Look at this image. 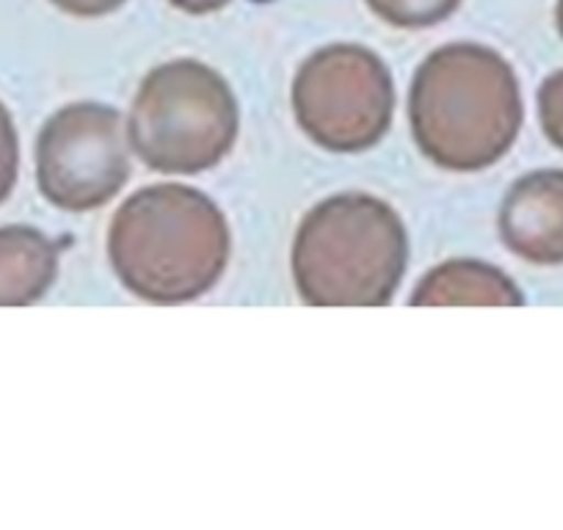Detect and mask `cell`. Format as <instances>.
Wrapping results in <instances>:
<instances>
[{
	"label": "cell",
	"instance_id": "obj_1",
	"mask_svg": "<svg viewBox=\"0 0 563 530\" xmlns=\"http://www.w3.org/2000/svg\"><path fill=\"white\" fill-rule=\"evenodd\" d=\"M522 91L497 51L453 42L417 67L409 89L411 139L448 172H484L503 161L522 128Z\"/></svg>",
	"mask_w": 563,
	"mask_h": 530
},
{
	"label": "cell",
	"instance_id": "obj_2",
	"mask_svg": "<svg viewBox=\"0 0 563 530\" xmlns=\"http://www.w3.org/2000/svg\"><path fill=\"white\" fill-rule=\"evenodd\" d=\"M232 235L208 194L158 183L124 199L108 230L119 283L153 305H186L210 294L230 263Z\"/></svg>",
	"mask_w": 563,
	"mask_h": 530
},
{
	"label": "cell",
	"instance_id": "obj_3",
	"mask_svg": "<svg viewBox=\"0 0 563 530\" xmlns=\"http://www.w3.org/2000/svg\"><path fill=\"white\" fill-rule=\"evenodd\" d=\"M409 263L400 216L371 194H334L296 230L294 283L312 307H384Z\"/></svg>",
	"mask_w": 563,
	"mask_h": 530
},
{
	"label": "cell",
	"instance_id": "obj_4",
	"mask_svg": "<svg viewBox=\"0 0 563 530\" xmlns=\"http://www.w3.org/2000/svg\"><path fill=\"white\" fill-rule=\"evenodd\" d=\"M241 111L230 84L194 58L161 64L141 80L128 142L141 164L164 175H199L230 155Z\"/></svg>",
	"mask_w": 563,
	"mask_h": 530
},
{
	"label": "cell",
	"instance_id": "obj_5",
	"mask_svg": "<svg viewBox=\"0 0 563 530\" xmlns=\"http://www.w3.org/2000/svg\"><path fill=\"white\" fill-rule=\"evenodd\" d=\"M294 113L305 136L327 153L356 155L387 136L395 84L387 64L362 45H327L294 78Z\"/></svg>",
	"mask_w": 563,
	"mask_h": 530
},
{
	"label": "cell",
	"instance_id": "obj_6",
	"mask_svg": "<svg viewBox=\"0 0 563 530\" xmlns=\"http://www.w3.org/2000/svg\"><path fill=\"white\" fill-rule=\"evenodd\" d=\"M36 186L58 210L89 213L111 202L130 177L128 139L117 108L73 102L36 139Z\"/></svg>",
	"mask_w": 563,
	"mask_h": 530
},
{
	"label": "cell",
	"instance_id": "obj_7",
	"mask_svg": "<svg viewBox=\"0 0 563 530\" xmlns=\"http://www.w3.org/2000/svg\"><path fill=\"white\" fill-rule=\"evenodd\" d=\"M500 238L530 265H563V169H539L508 188Z\"/></svg>",
	"mask_w": 563,
	"mask_h": 530
},
{
	"label": "cell",
	"instance_id": "obj_8",
	"mask_svg": "<svg viewBox=\"0 0 563 530\" xmlns=\"http://www.w3.org/2000/svg\"><path fill=\"white\" fill-rule=\"evenodd\" d=\"M411 307H522L525 296L508 274L481 260H448L431 268L409 296Z\"/></svg>",
	"mask_w": 563,
	"mask_h": 530
},
{
	"label": "cell",
	"instance_id": "obj_9",
	"mask_svg": "<svg viewBox=\"0 0 563 530\" xmlns=\"http://www.w3.org/2000/svg\"><path fill=\"white\" fill-rule=\"evenodd\" d=\"M58 277V243L36 227H0V307L45 299Z\"/></svg>",
	"mask_w": 563,
	"mask_h": 530
},
{
	"label": "cell",
	"instance_id": "obj_10",
	"mask_svg": "<svg viewBox=\"0 0 563 530\" xmlns=\"http://www.w3.org/2000/svg\"><path fill=\"white\" fill-rule=\"evenodd\" d=\"M382 23L404 31L434 29L459 12L462 0H365Z\"/></svg>",
	"mask_w": 563,
	"mask_h": 530
},
{
	"label": "cell",
	"instance_id": "obj_11",
	"mask_svg": "<svg viewBox=\"0 0 563 530\" xmlns=\"http://www.w3.org/2000/svg\"><path fill=\"white\" fill-rule=\"evenodd\" d=\"M539 122L552 147L563 153V69L547 75L539 86Z\"/></svg>",
	"mask_w": 563,
	"mask_h": 530
},
{
	"label": "cell",
	"instance_id": "obj_12",
	"mask_svg": "<svg viewBox=\"0 0 563 530\" xmlns=\"http://www.w3.org/2000/svg\"><path fill=\"white\" fill-rule=\"evenodd\" d=\"M20 175V139L9 108L0 102V205L12 197Z\"/></svg>",
	"mask_w": 563,
	"mask_h": 530
},
{
	"label": "cell",
	"instance_id": "obj_13",
	"mask_svg": "<svg viewBox=\"0 0 563 530\" xmlns=\"http://www.w3.org/2000/svg\"><path fill=\"white\" fill-rule=\"evenodd\" d=\"M53 7L62 9L69 18H106L122 9L128 0H51Z\"/></svg>",
	"mask_w": 563,
	"mask_h": 530
},
{
	"label": "cell",
	"instance_id": "obj_14",
	"mask_svg": "<svg viewBox=\"0 0 563 530\" xmlns=\"http://www.w3.org/2000/svg\"><path fill=\"white\" fill-rule=\"evenodd\" d=\"M166 3H172V7L186 14H197V18L221 12L224 7H230V0H166Z\"/></svg>",
	"mask_w": 563,
	"mask_h": 530
},
{
	"label": "cell",
	"instance_id": "obj_15",
	"mask_svg": "<svg viewBox=\"0 0 563 530\" xmlns=\"http://www.w3.org/2000/svg\"><path fill=\"white\" fill-rule=\"evenodd\" d=\"M555 23H558V31H561V36H563V0H558V7H555Z\"/></svg>",
	"mask_w": 563,
	"mask_h": 530
}]
</instances>
